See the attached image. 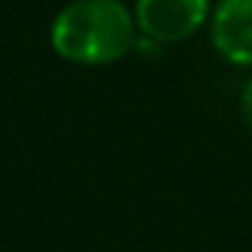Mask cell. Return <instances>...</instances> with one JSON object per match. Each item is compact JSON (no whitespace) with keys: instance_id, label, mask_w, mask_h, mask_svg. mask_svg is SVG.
Returning a JSON list of instances; mask_svg holds the SVG:
<instances>
[{"instance_id":"3","label":"cell","mask_w":252,"mask_h":252,"mask_svg":"<svg viewBox=\"0 0 252 252\" xmlns=\"http://www.w3.org/2000/svg\"><path fill=\"white\" fill-rule=\"evenodd\" d=\"M212 44L233 65H252V0H222L214 8Z\"/></svg>"},{"instance_id":"2","label":"cell","mask_w":252,"mask_h":252,"mask_svg":"<svg viewBox=\"0 0 252 252\" xmlns=\"http://www.w3.org/2000/svg\"><path fill=\"white\" fill-rule=\"evenodd\" d=\"M209 0H138L136 25L155 44H176L201 30Z\"/></svg>"},{"instance_id":"1","label":"cell","mask_w":252,"mask_h":252,"mask_svg":"<svg viewBox=\"0 0 252 252\" xmlns=\"http://www.w3.org/2000/svg\"><path fill=\"white\" fill-rule=\"evenodd\" d=\"M136 44V22L120 0H73L52 25V46L79 65H106Z\"/></svg>"},{"instance_id":"4","label":"cell","mask_w":252,"mask_h":252,"mask_svg":"<svg viewBox=\"0 0 252 252\" xmlns=\"http://www.w3.org/2000/svg\"><path fill=\"white\" fill-rule=\"evenodd\" d=\"M241 114H244L247 127L252 130V76H250V82L244 84V93H241Z\"/></svg>"}]
</instances>
